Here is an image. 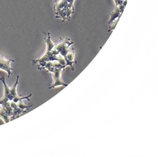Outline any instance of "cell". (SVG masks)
<instances>
[{"label": "cell", "instance_id": "7a4b0ae2", "mask_svg": "<svg viewBox=\"0 0 158 157\" xmlns=\"http://www.w3.org/2000/svg\"><path fill=\"white\" fill-rule=\"evenodd\" d=\"M75 0H58L54 6L56 18L64 20H70L74 13L73 2Z\"/></svg>", "mask_w": 158, "mask_h": 157}, {"label": "cell", "instance_id": "3957f363", "mask_svg": "<svg viewBox=\"0 0 158 157\" xmlns=\"http://www.w3.org/2000/svg\"><path fill=\"white\" fill-rule=\"evenodd\" d=\"M14 61H15L13 59H7L3 55H0V70L7 72L8 78H10V76L13 74L12 71L13 68L11 67L10 62Z\"/></svg>", "mask_w": 158, "mask_h": 157}, {"label": "cell", "instance_id": "277c9868", "mask_svg": "<svg viewBox=\"0 0 158 157\" xmlns=\"http://www.w3.org/2000/svg\"><path fill=\"white\" fill-rule=\"evenodd\" d=\"M126 7V6H115V10L114 11H113L111 13V17H110V20L108 22V24L112 23L113 22L115 21V19L117 18L120 19V17H121V15L123 12V10L124 9V8Z\"/></svg>", "mask_w": 158, "mask_h": 157}, {"label": "cell", "instance_id": "5b68a950", "mask_svg": "<svg viewBox=\"0 0 158 157\" xmlns=\"http://www.w3.org/2000/svg\"><path fill=\"white\" fill-rule=\"evenodd\" d=\"M115 6H126L127 3V0H114Z\"/></svg>", "mask_w": 158, "mask_h": 157}, {"label": "cell", "instance_id": "6da1fadb", "mask_svg": "<svg viewBox=\"0 0 158 157\" xmlns=\"http://www.w3.org/2000/svg\"><path fill=\"white\" fill-rule=\"evenodd\" d=\"M19 76H17L15 85L11 88L8 87L6 83L4 77L0 78V80L4 84V93L3 97L0 99V117H1L5 123L11 121L20 116L21 114L26 113L25 108L31 107V106H26L22 100L27 99L30 101L29 97H31L32 94H30L27 97H22L18 95L16 92V87L19 84Z\"/></svg>", "mask_w": 158, "mask_h": 157}]
</instances>
